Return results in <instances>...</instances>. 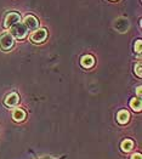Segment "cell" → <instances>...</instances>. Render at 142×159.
Listing matches in <instances>:
<instances>
[{
    "label": "cell",
    "instance_id": "6da1fadb",
    "mask_svg": "<svg viewBox=\"0 0 142 159\" xmlns=\"http://www.w3.org/2000/svg\"><path fill=\"white\" fill-rule=\"evenodd\" d=\"M11 35L13 37V39H23L26 38L28 34V29L26 28V26L23 23H16L12 27H10V32Z\"/></svg>",
    "mask_w": 142,
    "mask_h": 159
},
{
    "label": "cell",
    "instance_id": "7a4b0ae2",
    "mask_svg": "<svg viewBox=\"0 0 142 159\" xmlns=\"http://www.w3.org/2000/svg\"><path fill=\"white\" fill-rule=\"evenodd\" d=\"M13 44H15V39L9 32H5L0 35V48L4 51H7V50L12 49Z\"/></svg>",
    "mask_w": 142,
    "mask_h": 159
},
{
    "label": "cell",
    "instance_id": "3957f363",
    "mask_svg": "<svg viewBox=\"0 0 142 159\" xmlns=\"http://www.w3.org/2000/svg\"><path fill=\"white\" fill-rule=\"evenodd\" d=\"M46 37H48V32H46V29H44V28H38V29H35V30H33V33L30 34V40L33 41V43H43L44 40L46 39Z\"/></svg>",
    "mask_w": 142,
    "mask_h": 159
},
{
    "label": "cell",
    "instance_id": "277c9868",
    "mask_svg": "<svg viewBox=\"0 0 142 159\" xmlns=\"http://www.w3.org/2000/svg\"><path fill=\"white\" fill-rule=\"evenodd\" d=\"M20 21H21V16H20V13L10 12V13H7V15H6V17H5L4 26L6 27V28H10V27H12L13 25L18 23Z\"/></svg>",
    "mask_w": 142,
    "mask_h": 159
},
{
    "label": "cell",
    "instance_id": "5b68a950",
    "mask_svg": "<svg viewBox=\"0 0 142 159\" xmlns=\"http://www.w3.org/2000/svg\"><path fill=\"white\" fill-rule=\"evenodd\" d=\"M23 25L26 26L27 29L35 30V29H38L39 22H38V20H37L34 16L28 15V16H26V17H25V20H23Z\"/></svg>",
    "mask_w": 142,
    "mask_h": 159
},
{
    "label": "cell",
    "instance_id": "8992f818",
    "mask_svg": "<svg viewBox=\"0 0 142 159\" xmlns=\"http://www.w3.org/2000/svg\"><path fill=\"white\" fill-rule=\"evenodd\" d=\"M18 102H20V97L16 93H11L10 95H7L6 98H5V105L7 107L16 106Z\"/></svg>",
    "mask_w": 142,
    "mask_h": 159
},
{
    "label": "cell",
    "instance_id": "52a82bcc",
    "mask_svg": "<svg viewBox=\"0 0 142 159\" xmlns=\"http://www.w3.org/2000/svg\"><path fill=\"white\" fill-rule=\"evenodd\" d=\"M117 119L120 124H126L130 120V113L126 109H121V111H119V113L117 116Z\"/></svg>",
    "mask_w": 142,
    "mask_h": 159
},
{
    "label": "cell",
    "instance_id": "ba28073f",
    "mask_svg": "<svg viewBox=\"0 0 142 159\" xmlns=\"http://www.w3.org/2000/svg\"><path fill=\"white\" fill-rule=\"evenodd\" d=\"M12 118L16 121H22L26 118V112L23 109H21V108H16V109H13L12 112Z\"/></svg>",
    "mask_w": 142,
    "mask_h": 159
},
{
    "label": "cell",
    "instance_id": "9c48e42d",
    "mask_svg": "<svg viewBox=\"0 0 142 159\" xmlns=\"http://www.w3.org/2000/svg\"><path fill=\"white\" fill-rule=\"evenodd\" d=\"M80 63H81V66L85 67V68H90V67L94 66L95 60H94V57H92L91 55H86V56H83V57H81Z\"/></svg>",
    "mask_w": 142,
    "mask_h": 159
},
{
    "label": "cell",
    "instance_id": "30bf717a",
    "mask_svg": "<svg viewBox=\"0 0 142 159\" xmlns=\"http://www.w3.org/2000/svg\"><path fill=\"white\" fill-rule=\"evenodd\" d=\"M130 107L136 111V112H140L142 108V103H141V100L140 98H132L131 102H130Z\"/></svg>",
    "mask_w": 142,
    "mask_h": 159
},
{
    "label": "cell",
    "instance_id": "8fae6325",
    "mask_svg": "<svg viewBox=\"0 0 142 159\" xmlns=\"http://www.w3.org/2000/svg\"><path fill=\"white\" fill-rule=\"evenodd\" d=\"M120 147H121V149H123L124 152H129V151L132 149V147H134V142H132L131 140H129V139H126V140H124V141L121 142Z\"/></svg>",
    "mask_w": 142,
    "mask_h": 159
},
{
    "label": "cell",
    "instance_id": "7c38bea8",
    "mask_svg": "<svg viewBox=\"0 0 142 159\" xmlns=\"http://www.w3.org/2000/svg\"><path fill=\"white\" fill-rule=\"evenodd\" d=\"M141 68H142L141 63H137V65L135 66V73H136V75H137V77H141V75H142Z\"/></svg>",
    "mask_w": 142,
    "mask_h": 159
},
{
    "label": "cell",
    "instance_id": "4fadbf2b",
    "mask_svg": "<svg viewBox=\"0 0 142 159\" xmlns=\"http://www.w3.org/2000/svg\"><path fill=\"white\" fill-rule=\"evenodd\" d=\"M141 44H142L141 40H137L136 44H135V50H136L137 53H141Z\"/></svg>",
    "mask_w": 142,
    "mask_h": 159
},
{
    "label": "cell",
    "instance_id": "5bb4252c",
    "mask_svg": "<svg viewBox=\"0 0 142 159\" xmlns=\"http://www.w3.org/2000/svg\"><path fill=\"white\" fill-rule=\"evenodd\" d=\"M131 159H142V156L140 153H135V154H132Z\"/></svg>",
    "mask_w": 142,
    "mask_h": 159
},
{
    "label": "cell",
    "instance_id": "9a60e30c",
    "mask_svg": "<svg viewBox=\"0 0 142 159\" xmlns=\"http://www.w3.org/2000/svg\"><path fill=\"white\" fill-rule=\"evenodd\" d=\"M141 90H142V88L139 86V88H137V96H139V97H141Z\"/></svg>",
    "mask_w": 142,
    "mask_h": 159
}]
</instances>
